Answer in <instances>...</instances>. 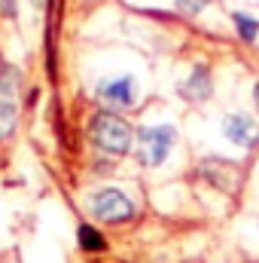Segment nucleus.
Instances as JSON below:
<instances>
[{
    "label": "nucleus",
    "instance_id": "5",
    "mask_svg": "<svg viewBox=\"0 0 259 263\" xmlns=\"http://www.w3.org/2000/svg\"><path fill=\"white\" fill-rule=\"evenodd\" d=\"M95 95L107 104V107H134L137 104V80L134 77H113V80H101Z\"/></svg>",
    "mask_w": 259,
    "mask_h": 263
},
{
    "label": "nucleus",
    "instance_id": "9",
    "mask_svg": "<svg viewBox=\"0 0 259 263\" xmlns=\"http://www.w3.org/2000/svg\"><path fill=\"white\" fill-rule=\"evenodd\" d=\"M76 239H79V248H82V251H104V248H107V239H104L92 223H79Z\"/></svg>",
    "mask_w": 259,
    "mask_h": 263
},
{
    "label": "nucleus",
    "instance_id": "1",
    "mask_svg": "<svg viewBox=\"0 0 259 263\" xmlns=\"http://www.w3.org/2000/svg\"><path fill=\"white\" fill-rule=\"evenodd\" d=\"M89 138H92V144H95L98 150L113 153V156H122V153H128L134 132H131V126L119 117V114H113V110H98V114L92 117V123H89Z\"/></svg>",
    "mask_w": 259,
    "mask_h": 263
},
{
    "label": "nucleus",
    "instance_id": "11",
    "mask_svg": "<svg viewBox=\"0 0 259 263\" xmlns=\"http://www.w3.org/2000/svg\"><path fill=\"white\" fill-rule=\"evenodd\" d=\"M15 132V104L0 98V141Z\"/></svg>",
    "mask_w": 259,
    "mask_h": 263
},
{
    "label": "nucleus",
    "instance_id": "3",
    "mask_svg": "<svg viewBox=\"0 0 259 263\" xmlns=\"http://www.w3.org/2000/svg\"><path fill=\"white\" fill-rule=\"evenodd\" d=\"M198 172H201V178H204L213 190H220V193H226V196H238L241 187H244V165L235 162V159L207 156V159H201Z\"/></svg>",
    "mask_w": 259,
    "mask_h": 263
},
{
    "label": "nucleus",
    "instance_id": "6",
    "mask_svg": "<svg viewBox=\"0 0 259 263\" xmlns=\"http://www.w3.org/2000/svg\"><path fill=\"white\" fill-rule=\"evenodd\" d=\"M223 135L238 147H256L259 144V123L250 114H229L223 120Z\"/></svg>",
    "mask_w": 259,
    "mask_h": 263
},
{
    "label": "nucleus",
    "instance_id": "2",
    "mask_svg": "<svg viewBox=\"0 0 259 263\" xmlns=\"http://www.w3.org/2000/svg\"><path fill=\"white\" fill-rule=\"evenodd\" d=\"M174 141H177L174 126H143V129H137V147H134L137 162L143 168H159L168 159Z\"/></svg>",
    "mask_w": 259,
    "mask_h": 263
},
{
    "label": "nucleus",
    "instance_id": "8",
    "mask_svg": "<svg viewBox=\"0 0 259 263\" xmlns=\"http://www.w3.org/2000/svg\"><path fill=\"white\" fill-rule=\"evenodd\" d=\"M18 86H21V70H18L15 65L0 62V95L9 101V98L18 92Z\"/></svg>",
    "mask_w": 259,
    "mask_h": 263
},
{
    "label": "nucleus",
    "instance_id": "13",
    "mask_svg": "<svg viewBox=\"0 0 259 263\" xmlns=\"http://www.w3.org/2000/svg\"><path fill=\"white\" fill-rule=\"evenodd\" d=\"M0 15L15 18V0H0Z\"/></svg>",
    "mask_w": 259,
    "mask_h": 263
},
{
    "label": "nucleus",
    "instance_id": "12",
    "mask_svg": "<svg viewBox=\"0 0 259 263\" xmlns=\"http://www.w3.org/2000/svg\"><path fill=\"white\" fill-rule=\"evenodd\" d=\"M207 3H210V0H174V6H177L183 15H198Z\"/></svg>",
    "mask_w": 259,
    "mask_h": 263
},
{
    "label": "nucleus",
    "instance_id": "4",
    "mask_svg": "<svg viewBox=\"0 0 259 263\" xmlns=\"http://www.w3.org/2000/svg\"><path fill=\"white\" fill-rule=\"evenodd\" d=\"M89 211L95 217H101L104 223H128L134 220L137 208L119 187H104V190H95L89 196Z\"/></svg>",
    "mask_w": 259,
    "mask_h": 263
},
{
    "label": "nucleus",
    "instance_id": "14",
    "mask_svg": "<svg viewBox=\"0 0 259 263\" xmlns=\"http://www.w3.org/2000/svg\"><path fill=\"white\" fill-rule=\"evenodd\" d=\"M253 104H256V110H259V80L253 83Z\"/></svg>",
    "mask_w": 259,
    "mask_h": 263
},
{
    "label": "nucleus",
    "instance_id": "7",
    "mask_svg": "<svg viewBox=\"0 0 259 263\" xmlns=\"http://www.w3.org/2000/svg\"><path fill=\"white\" fill-rule=\"evenodd\" d=\"M177 92H180V98H183V101H192V104L207 101V98H210V92H213L210 70H207L204 65H195L192 70H189V77H186V80H180Z\"/></svg>",
    "mask_w": 259,
    "mask_h": 263
},
{
    "label": "nucleus",
    "instance_id": "10",
    "mask_svg": "<svg viewBox=\"0 0 259 263\" xmlns=\"http://www.w3.org/2000/svg\"><path fill=\"white\" fill-rule=\"evenodd\" d=\"M232 22H235V28H238L244 43H253L259 37V18L247 15V12H232Z\"/></svg>",
    "mask_w": 259,
    "mask_h": 263
}]
</instances>
